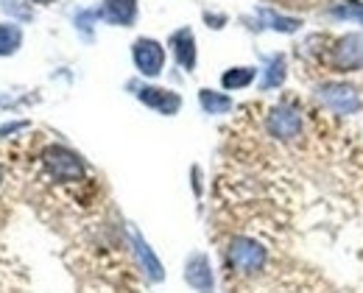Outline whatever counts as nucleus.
Masks as SVG:
<instances>
[{"mask_svg":"<svg viewBox=\"0 0 363 293\" xmlns=\"http://www.w3.org/2000/svg\"><path fill=\"white\" fill-rule=\"evenodd\" d=\"M282 81H285V56L277 53V56L269 59V64H266V70H263L260 87H263V90H274V87H282Z\"/></svg>","mask_w":363,"mask_h":293,"instance_id":"obj_13","label":"nucleus"},{"mask_svg":"<svg viewBox=\"0 0 363 293\" xmlns=\"http://www.w3.org/2000/svg\"><path fill=\"white\" fill-rule=\"evenodd\" d=\"M327 14H330L333 20H341V23L363 25V3H355V0H350V3H338V6H333Z\"/></svg>","mask_w":363,"mask_h":293,"instance_id":"obj_16","label":"nucleus"},{"mask_svg":"<svg viewBox=\"0 0 363 293\" xmlns=\"http://www.w3.org/2000/svg\"><path fill=\"white\" fill-rule=\"evenodd\" d=\"M135 254H137V260H140V268H143V274H145L151 282H162V280H165L162 263L157 260V254L151 251V246L145 243V241H143L137 232H135Z\"/></svg>","mask_w":363,"mask_h":293,"instance_id":"obj_11","label":"nucleus"},{"mask_svg":"<svg viewBox=\"0 0 363 293\" xmlns=\"http://www.w3.org/2000/svg\"><path fill=\"white\" fill-rule=\"evenodd\" d=\"M316 98L321 100V106H327L330 112L335 115H358L363 109L361 93L347 84V81H327V84H318Z\"/></svg>","mask_w":363,"mask_h":293,"instance_id":"obj_4","label":"nucleus"},{"mask_svg":"<svg viewBox=\"0 0 363 293\" xmlns=\"http://www.w3.org/2000/svg\"><path fill=\"white\" fill-rule=\"evenodd\" d=\"M260 17L279 34H294V31L302 28V20H296V17H282V14H274V11H260Z\"/></svg>","mask_w":363,"mask_h":293,"instance_id":"obj_17","label":"nucleus"},{"mask_svg":"<svg viewBox=\"0 0 363 293\" xmlns=\"http://www.w3.org/2000/svg\"><path fill=\"white\" fill-rule=\"evenodd\" d=\"M168 45H171V50H174L179 67H184V70H193V67H196V37H193L190 28L174 31L171 40H168Z\"/></svg>","mask_w":363,"mask_h":293,"instance_id":"obj_10","label":"nucleus"},{"mask_svg":"<svg viewBox=\"0 0 363 293\" xmlns=\"http://www.w3.org/2000/svg\"><path fill=\"white\" fill-rule=\"evenodd\" d=\"M43 165H45V171L50 173V179H56V182L70 185V182H82L84 179V162H82V156L73 154L70 148L65 146H48L43 151Z\"/></svg>","mask_w":363,"mask_h":293,"instance_id":"obj_1","label":"nucleus"},{"mask_svg":"<svg viewBox=\"0 0 363 293\" xmlns=\"http://www.w3.org/2000/svg\"><path fill=\"white\" fill-rule=\"evenodd\" d=\"M199 103L207 115H227L232 109V98L224 93H216V90H201L199 93Z\"/></svg>","mask_w":363,"mask_h":293,"instance_id":"obj_12","label":"nucleus"},{"mask_svg":"<svg viewBox=\"0 0 363 293\" xmlns=\"http://www.w3.org/2000/svg\"><path fill=\"white\" fill-rule=\"evenodd\" d=\"M31 3H43L45 6V3H53V0H31Z\"/></svg>","mask_w":363,"mask_h":293,"instance_id":"obj_18","label":"nucleus"},{"mask_svg":"<svg viewBox=\"0 0 363 293\" xmlns=\"http://www.w3.org/2000/svg\"><path fill=\"white\" fill-rule=\"evenodd\" d=\"M184 282L196 293H216V274L204 251H193L184 260Z\"/></svg>","mask_w":363,"mask_h":293,"instance_id":"obj_7","label":"nucleus"},{"mask_svg":"<svg viewBox=\"0 0 363 293\" xmlns=\"http://www.w3.org/2000/svg\"><path fill=\"white\" fill-rule=\"evenodd\" d=\"M327 67L335 73H358L363 70V34H347L333 42L330 53L324 56Z\"/></svg>","mask_w":363,"mask_h":293,"instance_id":"obj_3","label":"nucleus"},{"mask_svg":"<svg viewBox=\"0 0 363 293\" xmlns=\"http://www.w3.org/2000/svg\"><path fill=\"white\" fill-rule=\"evenodd\" d=\"M95 17L109 25H132L137 20V0H104Z\"/></svg>","mask_w":363,"mask_h":293,"instance_id":"obj_9","label":"nucleus"},{"mask_svg":"<svg viewBox=\"0 0 363 293\" xmlns=\"http://www.w3.org/2000/svg\"><path fill=\"white\" fill-rule=\"evenodd\" d=\"M227 260L232 265L235 274H243V277H252V274H260L263 265H266V248L257 243L255 238H232V243L227 248Z\"/></svg>","mask_w":363,"mask_h":293,"instance_id":"obj_2","label":"nucleus"},{"mask_svg":"<svg viewBox=\"0 0 363 293\" xmlns=\"http://www.w3.org/2000/svg\"><path fill=\"white\" fill-rule=\"evenodd\" d=\"M23 45V31L14 23H0V56H11Z\"/></svg>","mask_w":363,"mask_h":293,"instance_id":"obj_14","label":"nucleus"},{"mask_svg":"<svg viewBox=\"0 0 363 293\" xmlns=\"http://www.w3.org/2000/svg\"><path fill=\"white\" fill-rule=\"evenodd\" d=\"M266 126H269V134L277 137V140H282V143H291V140L302 137V115L294 106H285V103L274 106L272 112H269Z\"/></svg>","mask_w":363,"mask_h":293,"instance_id":"obj_6","label":"nucleus"},{"mask_svg":"<svg viewBox=\"0 0 363 293\" xmlns=\"http://www.w3.org/2000/svg\"><path fill=\"white\" fill-rule=\"evenodd\" d=\"M132 59H135V67L140 70V76L157 79L165 67V48L151 37H140L132 45Z\"/></svg>","mask_w":363,"mask_h":293,"instance_id":"obj_5","label":"nucleus"},{"mask_svg":"<svg viewBox=\"0 0 363 293\" xmlns=\"http://www.w3.org/2000/svg\"><path fill=\"white\" fill-rule=\"evenodd\" d=\"M255 76H257L255 67H232L221 76V84H224V90H243L255 81Z\"/></svg>","mask_w":363,"mask_h":293,"instance_id":"obj_15","label":"nucleus"},{"mask_svg":"<svg viewBox=\"0 0 363 293\" xmlns=\"http://www.w3.org/2000/svg\"><path fill=\"white\" fill-rule=\"evenodd\" d=\"M0 182H3V168H0Z\"/></svg>","mask_w":363,"mask_h":293,"instance_id":"obj_19","label":"nucleus"},{"mask_svg":"<svg viewBox=\"0 0 363 293\" xmlns=\"http://www.w3.org/2000/svg\"><path fill=\"white\" fill-rule=\"evenodd\" d=\"M137 98L148 106L157 109L160 115H177L182 109V98L174 90H162V87H137Z\"/></svg>","mask_w":363,"mask_h":293,"instance_id":"obj_8","label":"nucleus"}]
</instances>
